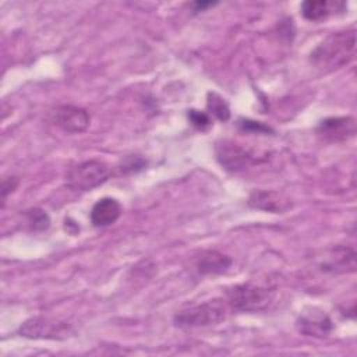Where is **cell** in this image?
I'll return each instance as SVG.
<instances>
[{
    "instance_id": "1",
    "label": "cell",
    "mask_w": 357,
    "mask_h": 357,
    "mask_svg": "<svg viewBox=\"0 0 357 357\" xmlns=\"http://www.w3.org/2000/svg\"><path fill=\"white\" fill-rule=\"evenodd\" d=\"M356 54V31L346 29L329 33L311 52V64L321 73L336 71L349 64Z\"/></svg>"
},
{
    "instance_id": "20",
    "label": "cell",
    "mask_w": 357,
    "mask_h": 357,
    "mask_svg": "<svg viewBox=\"0 0 357 357\" xmlns=\"http://www.w3.org/2000/svg\"><path fill=\"white\" fill-rule=\"evenodd\" d=\"M215 4H218V3H215V1H197L192 6H194V11H204L206 7H213Z\"/></svg>"
},
{
    "instance_id": "4",
    "label": "cell",
    "mask_w": 357,
    "mask_h": 357,
    "mask_svg": "<svg viewBox=\"0 0 357 357\" xmlns=\"http://www.w3.org/2000/svg\"><path fill=\"white\" fill-rule=\"evenodd\" d=\"M112 174V169L102 160H85L73 166L67 176L66 183L71 190L89 191L103 184Z\"/></svg>"
},
{
    "instance_id": "12",
    "label": "cell",
    "mask_w": 357,
    "mask_h": 357,
    "mask_svg": "<svg viewBox=\"0 0 357 357\" xmlns=\"http://www.w3.org/2000/svg\"><path fill=\"white\" fill-rule=\"evenodd\" d=\"M121 211V205L117 199L105 197L92 206L91 222L95 227L110 226L120 218Z\"/></svg>"
},
{
    "instance_id": "2",
    "label": "cell",
    "mask_w": 357,
    "mask_h": 357,
    "mask_svg": "<svg viewBox=\"0 0 357 357\" xmlns=\"http://www.w3.org/2000/svg\"><path fill=\"white\" fill-rule=\"evenodd\" d=\"M227 304L236 311L259 312L265 311L275 298V289L252 282L240 283L226 290Z\"/></svg>"
},
{
    "instance_id": "14",
    "label": "cell",
    "mask_w": 357,
    "mask_h": 357,
    "mask_svg": "<svg viewBox=\"0 0 357 357\" xmlns=\"http://www.w3.org/2000/svg\"><path fill=\"white\" fill-rule=\"evenodd\" d=\"M332 13V4L326 0H308L301 4V14L308 21H321Z\"/></svg>"
},
{
    "instance_id": "7",
    "label": "cell",
    "mask_w": 357,
    "mask_h": 357,
    "mask_svg": "<svg viewBox=\"0 0 357 357\" xmlns=\"http://www.w3.org/2000/svg\"><path fill=\"white\" fill-rule=\"evenodd\" d=\"M52 121L66 132L78 134L89 127L91 117L88 112L78 106L61 105L50 113Z\"/></svg>"
},
{
    "instance_id": "6",
    "label": "cell",
    "mask_w": 357,
    "mask_h": 357,
    "mask_svg": "<svg viewBox=\"0 0 357 357\" xmlns=\"http://www.w3.org/2000/svg\"><path fill=\"white\" fill-rule=\"evenodd\" d=\"M215 151L219 163L230 172H241L255 163L254 153L233 141L218 142Z\"/></svg>"
},
{
    "instance_id": "9",
    "label": "cell",
    "mask_w": 357,
    "mask_h": 357,
    "mask_svg": "<svg viewBox=\"0 0 357 357\" xmlns=\"http://www.w3.org/2000/svg\"><path fill=\"white\" fill-rule=\"evenodd\" d=\"M356 266V251L347 245H335L326 250L319 262V268L329 273H351Z\"/></svg>"
},
{
    "instance_id": "19",
    "label": "cell",
    "mask_w": 357,
    "mask_h": 357,
    "mask_svg": "<svg viewBox=\"0 0 357 357\" xmlns=\"http://www.w3.org/2000/svg\"><path fill=\"white\" fill-rule=\"evenodd\" d=\"M17 185H18V178L17 177H7V178H4L3 184H1L3 199H6L7 195L17 188Z\"/></svg>"
},
{
    "instance_id": "16",
    "label": "cell",
    "mask_w": 357,
    "mask_h": 357,
    "mask_svg": "<svg viewBox=\"0 0 357 357\" xmlns=\"http://www.w3.org/2000/svg\"><path fill=\"white\" fill-rule=\"evenodd\" d=\"M25 218H26V223L29 225L31 230H33V231L46 230L49 227V225H50L49 215L45 211L38 209V208L26 211L25 212Z\"/></svg>"
},
{
    "instance_id": "17",
    "label": "cell",
    "mask_w": 357,
    "mask_h": 357,
    "mask_svg": "<svg viewBox=\"0 0 357 357\" xmlns=\"http://www.w3.org/2000/svg\"><path fill=\"white\" fill-rule=\"evenodd\" d=\"M188 119H190V123H191L195 128H198V130H201V131L206 130V128L211 127V124H212L209 114H206V113H204V112H199V110H190V112H188Z\"/></svg>"
},
{
    "instance_id": "18",
    "label": "cell",
    "mask_w": 357,
    "mask_h": 357,
    "mask_svg": "<svg viewBox=\"0 0 357 357\" xmlns=\"http://www.w3.org/2000/svg\"><path fill=\"white\" fill-rule=\"evenodd\" d=\"M238 127L243 130V131H254V132H258V134H266L269 131H272L269 127L264 126L262 123L259 121H252V120H240L238 121Z\"/></svg>"
},
{
    "instance_id": "8",
    "label": "cell",
    "mask_w": 357,
    "mask_h": 357,
    "mask_svg": "<svg viewBox=\"0 0 357 357\" xmlns=\"http://www.w3.org/2000/svg\"><path fill=\"white\" fill-rule=\"evenodd\" d=\"M356 119L351 116L328 117L317 127V135L325 142H343L356 135Z\"/></svg>"
},
{
    "instance_id": "13",
    "label": "cell",
    "mask_w": 357,
    "mask_h": 357,
    "mask_svg": "<svg viewBox=\"0 0 357 357\" xmlns=\"http://www.w3.org/2000/svg\"><path fill=\"white\" fill-rule=\"evenodd\" d=\"M231 265V259L215 250L202 251L195 259V268L201 275L223 273Z\"/></svg>"
},
{
    "instance_id": "15",
    "label": "cell",
    "mask_w": 357,
    "mask_h": 357,
    "mask_svg": "<svg viewBox=\"0 0 357 357\" xmlns=\"http://www.w3.org/2000/svg\"><path fill=\"white\" fill-rule=\"evenodd\" d=\"M208 110L220 121H226L230 117V109L227 102L218 93L209 92L208 93V100H206Z\"/></svg>"
},
{
    "instance_id": "10",
    "label": "cell",
    "mask_w": 357,
    "mask_h": 357,
    "mask_svg": "<svg viewBox=\"0 0 357 357\" xmlns=\"http://www.w3.org/2000/svg\"><path fill=\"white\" fill-rule=\"evenodd\" d=\"M297 331L305 336L312 337H326L332 329V321L325 311H321L318 308H311L308 311H304L296 322Z\"/></svg>"
},
{
    "instance_id": "3",
    "label": "cell",
    "mask_w": 357,
    "mask_h": 357,
    "mask_svg": "<svg viewBox=\"0 0 357 357\" xmlns=\"http://www.w3.org/2000/svg\"><path fill=\"white\" fill-rule=\"evenodd\" d=\"M227 308L226 303L222 298L208 300L195 305H190L181 311H178L173 321L178 328L190 329V328H204L216 325L226 319Z\"/></svg>"
},
{
    "instance_id": "5",
    "label": "cell",
    "mask_w": 357,
    "mask_h": 357,
    "mask_svg": "<svg viewBox=\"0 0 357 357\" xmlns=\"http://www.w3.org/2000/svg\"><path fill=\"white\" fill-rule=\"evenodd\" d=\"M20 336L28 339H50V340H63L73 336L74 329L70 324L49 318V317H35L26 319L18 328Z\"/></svg>"
},
{
    "instance_id": "11",
    "label": "cell",
    "mask_w": 357,
    "mask_h": 357,
    "mask_svg": "<svg viewBox=\"0 0 357 357\" xmlns=\"http://www.w3.org/2000/svg\"><path fill=\"white\" fill-rule=\"evenodd\" d=\"M248 205L254 209H261L265 212L282 213L291 208V202L283 194L268 190H255L248 198Z\"/></svg>"
}]
</instances>
